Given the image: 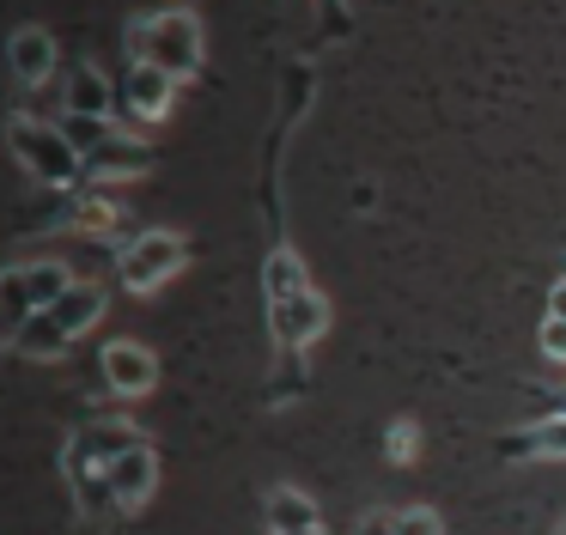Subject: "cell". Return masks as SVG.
<instances>
[{
  "instance_id": "11",
  "label": "cell",
  "mask_w": 566,
  "mask_h": 535,
  "mask_svg": "<svg viewBox=\"0 0 566 535\" xmlns=\"http://www.w3.org/2000/svg\"><path fill=\"white\" fill-rule=\"evenodd\" d=\"M13 80L19 85H43L55 73V36L43 31V24H25V31H13Z\"/></svg>"
},
{
  "instance_id": "23",
  "label": "cell",
  "mask_w": 566,
  "mask_h": 535,
  "mask_svg": "<svg viewBox=\"0 0 566 535\" xmlns=\"http://www.w3.org/2000/svg\"><path fill=\"white\" fill-rule=\"evenodd\" d=\"M554 413H566V389H560V396H554Z\"/></svg>"
},
{
  "instance_id": "12",
  "label": "cell",
  "mask_w": 566,
  "mask_h": 535,
  "mask_svg": "<svg viewBox=\"0 0 566 535\" xmlns=\"http://www.w3.org/2000/svg\"><path fill=\"white\" fill-rule=\"evenodd\" d=\"M500 457H566V413H548V420L524 426V432L500 438Z\"/></svg>"
},
{
  "instance_id": "20",
  "label": "cell",
  "mask_w": 566,
  "mask_h": 535,
  "mask_svg": "<svg viewBox=\"0 0 566 535\" xmlns=\"http://www.w3.org/2000/svg\"><path fill=\"white\" fill-rule=\"evenodd\" d=\"M542 353H548L554 365H566V316H548V323H542Z\"/></svg>"
},
{
  "instance_id": "25",
  "label": "cell",
  "mask_w": 566,
  "mask_h": 535,
  "mask_svg": "<svg viewBox=\"0 0 566 535\" xmlns=\"http://www.w3.org/2000/svg\"><path fill=\"white\" fill-rule=\"evenodd\" d=\"M554 535H566V523H560V529H554Z\"/></svg>"
},
{
  "instance_id": "9",
  "label": "cell",
  "mask_w": 566,
  "mask_h": 535,
  "mask_svg": "<svg viewBox=\"0 0 566 535\" xmlns=\"http://www.w3.org/2000/svg\"><path fill=\"white\" fill-rule=\"evenodd\" d=\"M153 481H159V462H153V444H135V450H123V457L111 462V499H116L123 511L147 505Z\"/></svg>"
},
{
  "instance_id": "8",
  "label": "cell",
  "mask_w": 566,
  "mask_h": 535,
  "mask_svg": "<svg viewBox=\"0 0 566 535\" xmlns=\"http://www.w3.org/2000/svg\"><path fill=\"white\" fill-rule=\"evenodd\" d=\"M123 97H128V109H135L140 122H165V109H171V97H177V80L165 67L135 61V67L123 73Z\"/></svg>"
},
{
  "instance_id": "10",
  "label": "cell",
  "mask_w": 566,
  "mask_h": 535,
  "mask_svg": "<svg viewBox=\"0 0 566 535\" xmlns=\"http://www.w3.org/2000/svg\"><path fill=\"white\" fill-rule=\"evenodd\" d=\"M153 170V146L147 140H128V134H111L98 153H86V177L111 182V177H140Z\"/></svg>"
},
{
  "instance_id": "4",
  "label": "cell",
  "mask_w": 566,
  "mask_h": 535,
  "mask_svg": "<svg viewBox=\"0 0 566 535\" xmlns=\"http://www.w3.org/2000/svg\"><path fill=\"white\" fill-rule=\"evenodd\" d=\"M74 286L62 262H19V268H0V316H13L19 328L31 323L38 311H50L62 292Z\"/></svg>"
},
{
  "instance_id": "21",
  "label": "cell",
  "mask_w": 566,
  "mask_h": 535,
  "mask_svg": "<svg viewBox=\"0 0 566 535\" xmlns=\"http://www.w3.org/2000/svg\"><path fill=\"white\" fill-rule=\"evenodd\" d=\"M354 535H396V511H371V517L359 523Z\"/></svg>"
},
{
  "instance_id": "1",
  "label": "cell",
  "mask_w": 566,
  "mask_h": 535,
  "mask_svg": "<svg viewBox=\"0 0 566 535\" xmlns=\"http://www.w3.org/2000/svg\"><path fill=\"white\" fill-rule=\"evenodd\" d=\"M98 311H104V286L74 280L50 311H38L25 328H19V353H25V359H55V353H67V340H80L92 323H98Z\"/></svg>"
},
{
  "instance_id": "7",
  "label": "cell",
  "mask_w": 566,
  "mask_h": 535,
  "mask_svg": "<svg viewBox=\"0 0 566 535\" xmlns=\"http://www.w3.org/2000/svg\"><path fill=\"white\" fill-rule=\"evenodd\" d=\"M98 365H104V384H111L116 396H147V389L159 384V365H153V353L140 347V340H111Z\"/></svg>"
},
{
  "instance_id": "3",
  "label": "cell",
  "mask_w": 566,
  "mask_h": 535,
  "mask_svg": "<svg viewBox=\"0 0 566 535\" xmlns=\"http://www.w3.org/2000/svg\"><path fill=\"white\" fill-rule=\"evenodd\" d=\"M7 146L19 153V165H25L31 177L50 182V189H74V182L86 177V158L62 140V128H55V122L13 116V122H7Z\"/></svg>"
},
{
  "instance_id": "6",
  "label": "cell",
  "mask_w": 566,
  "mask_h": 535,
  "mask_svg": "<svg viewBox=\"0 0 566 535\" xmlns=\"http://www.w3.org/2000/svg\"><path fill=\"white\" fill-rule=\"evenodd\" d=\"M269 328H274V340H281V353H298V347H311V340L329 328V304H323L317 286H305L298 298L269 304Z\"/></svg>"
},
{
  "instance_id": "14",
  "label": "cell",
  "mask_w": 566,
  "mask_h": 535,
  "mask_svg": "<svg viewBox=\"0 0 566 535\" xmlns=\"http://www.w3.org/2000/svg\"><path fill=\"white\" fill-rule=\"evenodd\" d=\"M67 225L74 231H92V238H116V225H123V207L111 201V195H80V201H67Z\"/></svg>"
},
{
  "instance_id": "17",
  "label": "cell",
  "mask_w": 566,
  "mask_h": 535,
  "mask_svg": "<svg viewBox=\"0 0 566 535\" xmlns=\"http://www.w3.org/2000/svg\"><path fill=\"white\" fill-rule=\"evenodd\" d=\"M55 128H62V140L74 146L80 158L98 153V146L116 134V128H111V116H74V109H62V122H55Z\"/></svg>"
},
{
  "instance_id": "16",
  "label": "cell",
  "mask_w": 566,
  "mask_h": 535,
  "mask_svg": "<svg viewBox=\"0 0 566 535\" xmlns=\"http://www.w3.org/2000/svg\"><path fill=\"white\" fill-rule=\"evenodd\" d=\"M305 286H311V280H305V268H298V255H293V250H274L269 268H262V292H269V304L298 298Z\"/></svg>"
},
{
  "instance_id": "18",
  "label": "cell",
  "mask_w": 566,
  "mask_h": 535,
  "mask_svg": "<svg viewBox=\"0 0 566 535\" xmlns=\"http://www.w3.org/2000/svg\"><path fill=\"white\" fill-rule=\"evenodd\" d=\"M384 450H390V462H408V457L420 450V432H415L408 420H396L390 432H384Z\"/></svg>"
},
{
  "instance_id": "24",
  "label": "cell",
  "mask_w": 566,
  "mask_h": 535,
  "mask_svg": "<svg viewBox=\"0 0 566 535\" xmlns=\"http://www.w3.org/2000/svg\"><path fill=\"white\" fill-rule=\"evenodd\" d=\"M298 535H323V529H298Z\"/></svg>"
},
{
  "instance_id": "19",
  "label": "cell",
  "mask_w": 566,
  "mask_h": 535,
  "mask_svg": "<svg viewBox=\"0 0 566 535\" xmlns=\"http://www.w3.org/2000/svg\"><path fill=\"white\" fill-rule=\"evenodd\" d=\"M396 535H439V517L427 505H408V511H396Z\"/></svg>"
},
{
  "instance_id": "22",
  "label": "cell",
  "mask_w": 566,
  "mask_h": 535,
  "mask_svg": "<svg viewBox=\"0 0 566 535\" xmlns=\"http://www.w3.org/2000/svg\"><path fill=\"white\" fill-rule=\"evenodd\" d=\"M548 316H566V274L554 280V292H548Z\"/></svg>"
},
{
  "instance_id": "13",
  "label": "cell",
  "mask_w": 566,
  "mask_h": 535,
  "mask_svg": "<svg viewBox=\"0 0 566 535\" xmlns=\"http://www.w3.org/2000/svg\"><path fill=\"white\" fill-rule=\"evenodd\" d=\"M262 517H269V529L274 535H298V529H323L317 523V505H311L298 486H274L269 493V505H262Z\"/></svg>"
},
{
  "instance_id": "15",
  "label": "cell",
  "mask_w": 566,
  "mask_h": 535,
  "mask_svg": "<svg viewBox=\"0 0 566 535\" xmlns=\"http://www.w3.org/2000/svg\"><path fill=\"white\" fill-rule=\"evenodd\" d=\"M67 109L74 116H104L111 109V80L98 67H74L67 73Z\"/></svg>"
},
{
  "instance_id": "2",
  "label": "cell",
  "mask_w": 566,
  "mask_h": 535,
  "mask_svg": "<svg viewBox=\"0 0 566 535\" xmlns=\"http://www.w3.org/2000/svg\"><path fill=\"white\" fill-rule=\"evenodd\" d=\"M128 55L165 67L171 80H189L201 67V19L196 12H153L128 31Z\"/></svg>"
},
{
  "instance_id": "5",
  "label": "cell",
  "mask_w": 566,
  "mask_h": 535,
  "mask_svg": "<svg viewBox=\"0 0 566 535\" xmlns=\"http://www.w3.org/2000/svg\"><path fill=\"white\" fill-rule=\"evenodd\" d=\"M189 262V238L184 231H140V238L123 243V262H116V280L128 292H153Z\"/></svg>"
}]
</instances>
